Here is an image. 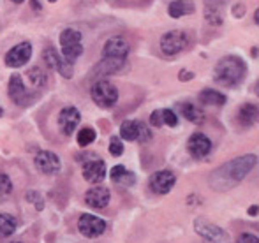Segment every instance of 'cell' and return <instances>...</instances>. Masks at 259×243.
<instances>
[{"label": "cell", "mask_w": 259, "mask_h": 243, "mask_svg": "<svg viewBox=\"0 0 259 243\" xmlns=\"http://www.w3.org/2000/svg\"><path fill=\"white\" fill-rule=\"evenodd\" d=\"M9 97L13 99V103H16L18 106H25L32 101V95L27 92L23 85V79H21L20 74H13L9 79Z\"/></svg>", "instance_id": "obj_12"}, {"label": "cell", "mask_w": 259, "mask_h": 243, "mask_svg": "<svg viewBox=\"0 0 259 243\" xmlns=\"http://www.w3.org/2000/svg\"><path fill=\"white\" fill-rule=\"evenodd\" d=\"M109 199H111V192H109V188H106V187H92L85 194V203L96 210L104 208V206L109 203Z\"/></svg>", "instance_id": "obj_16"}, {"label": "cell", "mask_w": 259, "mask_h": 243, "mask_svg": "<svg viewBox=\"0 0 259 243\" xmlns=\"http://www.w3.org/2000/svg\"><path fill=\"white\" fill-rule=\"evenodd\" d=\"M34 2H39V0H34Z\"/></svg>", "instance_id": "obj_44"}, {"label": "cell", "mask_w": 259, "mask_h": 243, "mask_svg": "<svg viewBox=\"0 0 259 243\" xmlns=\"http://www.w3.org/2000/svg\"><path fill=\"white\" fill-rule=\"evenodd\" d=\"M109 178H111L113 183L122 185V187H131V185L136 182L134 173L127 171L123 166H115V168L111 169V173H109Z\"/></svg>", "instance_id": "obj_20"}, {"label": "cell", "mask_w": 259, "mask_h": 243, "mask_svg": "<svg viewBox=\"0 0 259 243\" xmlns=\"http://www.w3.org/2000/svg\"><path fill=\"white\" fill-rule=\"evenodd\" d=\"M243 13H245V6H243L242 2H238V4H235V6H233V14H235L236 18H242Z\"/></svg>", "instance_id": "obj_36"}, {"label": "cell", "mask_w": 259, "mask_h": 243, "mask_svg": "<svg viewBox=\"0 0 259 243\" xmlns=\"http://www.w3.org/2000/svg\"><path fill=\"white\" fill-rule=\"evenodd\" d=\"M150 123H152L154 127H162V125H164V123H162V115H160V110H155L154 113H152Z\"/></svg>", "instance_id": "obj_34"}, {"label": "cell", "mask_w": 259, "mask_h": 243, "mask_svg": "<svg viewBox=\"0 0 259 243\" xmlns=\"http://www.w3.org/2000/svg\"><path fill=\"white\" fill-rule=\"evenodd\" d=\"M194 229L199 236H203L206 241H210V243H226V240H228V236H226V233L221 229V227L213 226V224L208 222V220H205V219L196 220Z\"/></svg>", "instance_id": "obj_8"}, {"label": "cell", "mask_w": 259, "mask_h": 243, "mask_svg": "<svg viewBox=\"0 0 259 243\" xmlns=\"http://www.w3.org/2000/svg\"><path fill=\"white\" fill-rule=\"evenodd\" d=\"M81 42V32L74 30V28H65L60 34V46H69V44H78Z\"/></svg>", "instance_id": "obj_25"}, {"label": "cell", "mask_w": 259, "mask_h": 243, "mask_svg": "<svg viewBox=\"0 0 259 243\" xmlns=\"http://www.w3.org/2000/svg\"><path fill=\"white\" fill-rule=\"evenodd\" d=\"M120 137L125 141H138V143H147L152 139V132L147 123L140 120H125L120 125Z\"/></svg>", "instance_id": "obj_5"}, {"label": "cell", "mask_w": 259, "mask_h": 243, "mask_svg": "<svg viewBox=\"0 0 259 243\" xmlns=\"http://www.w3.org/2000/svg\"><path fill=\"white\" fill-rule=\"evenodd\" d=\"M42 60H45V64L48 65V69L57 71V65H58V60H60V55L57 53V50L50 46V48H46L45 52H42Z\"/></svg>", "instance_id": "obj_28"}, {"label": "cell", "mask_w": 259, "mask_h": 243, "mask_svg": "<svg viewBox=\"0 0 259 243\" xmlns=\"http://www.w3.org/2000/svg\"><path fill=\"white\" fill-rule=\"evenodd\" d=\"M96 137H97L96 130L90 129V127H83L78 132V144L79 147H89V144H92L96 141Z\"/></svg>", "instance_id": "obj_27"}, {"label": "cell", "mask_w": 259, "mask_h": 243, "mask_svg": "<svg viewBox=\"0 0 259 243\" xmlns=\"http://www.w3.org/2000/svg\"><path fill=\"white\" fill-rule=\"evenodd\" d=\"M35 166L41 173L45 175H55L60 171V159L53 154V152L42 150L35 155Z\"/></svg>", "instance_id": "obj_15"}, {"label": "cell", "mask_w": 259, "mask_h": 243, "mask_svg": "<svg viewBox=\"0 0 259 243\" xmlns=\"http://www.w3.org/2000/svg\"><path fill=\"white\" fill-rule=\"evenodd\" d=\"M245 74H247L245 62L236 55H228L217 62L213 71V79L222 86H236L243 81Z\"/></svg>", "instance_id": "obj_2"}, {"label": "cell", "mask_w": 259, "mask_h": 243, "mask_svg": "<svg viewBox=\"0 0 259 243\" xmlns=\"http://www.w3.org/2000/svg\"><path fill=\"white\" fill-rule=\"evenodd\" d=\"M196 11V6L192 0H173V2L167 6V14L171 18H182L192 14Z\"/></svg>", "instance_id": "obj_18"}, {"label": "cell", "mask_w": 259, "mask_h": 243, "mask_svg": "<svg viewBox=\"0 0 259 243\" xmlns=\"http://www.w3.org/2000/svg\"><path fill=\"white\" fill-rule=\"evenodd\" d=\"M90 93H92L94 103L99 108H104V110L113 108L116 104V101H118V90H116V86L113 85L111 81H108V79H97L92 85Z\"/></svg>", "instance_id": "obj_3"}, {"label": "cell", "mask_w": 259, "mask_h": 243, "mask_svg": "<svg viewBox=\"0 0 259 243\" xmlns=\"http://www.w3.org/2000/svg\"><path fill=\"white\" fill-rule=\"evenodd\" d=\"M83 178L89 183H101L106 178V162L101 159H92L83 164Z\"/></svg>", "instance_id": "obj_13"}, {"label": "cell", "mask_w": 259, "mask_h": 243, "mask_svg": "<svg viewBox=\"0 0 259 243\" xmlns=\"http://www.w3.org/2000/svg\"><path fill=\"white\" fill-rule=\"evenodd\" d=\"M13 243H20V241H13Z\"/></svg>", "instance_id": "obj_42"}, {"label": "cell", "mask_w": 259, "mask_h": 243, "mask_svg": "<svg viewBox=\"0 0 259 243\" xmlns=\"http://www.w3.org/2000/svg\"><path fill=\"white\" fill-rule=\"evenodd\" d=\"M256 162H257V157L254 154L233 159V161L222 164L219 169H215V171L211 173L208 183H210V187L213 188V190H219V192L229 190V188L238 185L247 175H249L250 169L256 166Z\"/></svg>", "instance_id": "obj_1"}, {"label": "cell", "mask_w": 259, "mask_h": 243, "mask_svg": "<svg viewBox=\"0 0 259 243\" xmlns=\"http://www.w3.org/2000/svg\"><path fill=\"white\" fill-rule=\"evenodd\" d=\"M192 78H194V74H192V72H189V71H185V69L180 72V79H182V81H189V79H192Z\"/></svg>", "instance_id": "obj_37"}, {"label": "cell", "mask_w": 259, "mask_h": 243, "mask_svg": "<svg viewBox=\"0 0 259 243\" xmlns=\"http://www.w3.org/2000/svg\"><path fill=\"white\" fill-rule=\"evenodd\" d=\"M28 76V81L34 88H41V86L46 85V74L42 72L41 67H32L30 71L27 72Z\"/></svg>", "instance_id": "obj_26"}, {"label": "cell", "mask_w": 259, "mask_h": 243, "mask_svg": "<svg viewBox=\"0 0 259 243\" xmlns=\"http://www.w3.org/2000/svg\"><path fill=\"white\" fill-rule=\"evenodd\" d=\"M129 42L123 37H111L103 46V59H122L125 60L129 55Z\"/></svg>", "instance_id": "obj_9"}, {"label": "cell", "mask_w": 259, "mask_h": 243, "mask_svg": "<svg viewBox=\"0 0 259 243\" xmlns=\"http://www.w3.org/2000/svg\"><path fill=\"white\" fill-rule=\"evenodd\" d=\"M257 117H259L257 106H256V104L247 103V104H243V106L240 108V111H238V123L242 127H247V129H249V127L256 125Z\"/></svg>", "instance_id": "obj_19"}, {"label": "cell", "mask_w": 259, "mask_h": 243, "mask_svg": "<svg viewBox=\"0 0 259 243\" xmlns=\"http://www.w3.org/2000/svg\"><path fill=\"white\" fill-rule=\"evenodd\" d=\"M13 192V183H11L9 176L0 175V198H6Z\"/></svg>", "instance_id": "obj_32"}, {"label": "cell", "mask_w": 259, "mask_h": 243, "mask_svg": "<svg viewBox=\"0 0 259 243\" xmlns=\"http://www.w3.org/2000/svg\"><path fill=\"white\" fill-rule=\"evenodd\" d=\"M160 115H162V123H164V125H169V127H177L178 125V117L171 110H160Z\"/></svg>", "instance_id": "obj_33"}, {"label": "cell", "mask_w": 259, "mask_h": 243, "mask_svg": "<svg viewBox=\"0 0 259 243\" xmlns=\"http://www.w3.org/2000/svg\"><path fill=\"white\" fill-rule=\"evenodd\" d=\"M187 150L191 152V155H192V157H196V159L206 157V155L211 152V141L208 139L205 134L196 132V134H192V136L189 137Z\"/></svg>", "instance_id": "obj_14"}, {"label": "cell", "mask_w": 259, "mask_h": 243, "mask_svg": "<svg viewBox=\"0 0 259 243\" xmlns=\"http://www.w3.org/2000/svg\"><path fill=\"white\" fill-rule=\"evenodd\" d=\"M122 59H103L96 67L92 69V76L94 78H103V76H108V74H115L122 69L123 65Z\"/></svg>", "instance_id": "obj_17"}, {"label": "cell", "mask_w": 259, "mask_h": 243, "mask_svg": "<svg viewBox=\"0 0 259 243\" xmlns=\"http://www.w3.org/2000/svg\"><path fill=\"white\" fill-rule=\"evenodd\" d=\"M13 2H14V4H23L25 0H13Z\"/></svg>", "instance_id": "obj_40"}, {"label": "cell", "mask_w": 259, "mask_h": 243, "mask_svg": "<svg viewBox=\"0 0 259 243\" xmlns=\"http://www.w3.org/2000/svg\"><path fill=\"white\" fill-rule=\"evenodd\" d=\"M109 154L115 155V157H120V155L123 154V144L122 141H120V137L113 136L111 141H109Z\"/></svg>", "instance_id": "obj_31"}, {"label": "cell", "mask_w": 259, "mask_h": 243, "mask_svg": "<svg viewBox=\"0 0 259 243\" xmlns=\"http://www.w3.org/2000/svg\"><path fill=\"white\" fill-rule=\"evenodd\" d=\"M0 115H2V110H0Z\"/></svg>", "instance_id": "obj_43"}, {"label": "cell", "mask_w": 259, "mask_h": 243, "mask_svg": "<svg viewBox=\"0 0 259 243\" xmlns=\"http://www.w3.org/2000/svg\"><path fill=\"white\" fill-rule=\"evenodd\" d=\"M79 122H81V115H79V111L74 106L64 108L60 111V115H58V127H60V130L65 136H71Z\"/></svg>", "instance_id": "obj_11"}, {"label": "cell", "mask_w": 259, "mask_h": 243, "mask_svg": "<svg viewBox=\"0 0 259 243\" xmlns=\"http://www.w3.org/2000/svg\"><path fill=\"white\" fill-rule=\"evenodd\" d=\"M175 183H177V176H175V173L167 171V169L157 171L150 176V188L159 196L167 194L175 187Z\"/></svg>", "instance_id": "obj_10"}, {"label": "cell", "mask_w": 259, "mask_h": 243, "mask_svg": "<svg viewBox=\"0 0 259 243\" xmlns=\"http://www.w3.org/2000/svg\"><path fill=\"white\" fill-rule=\"evenodd\" d=\"M199 103L201 104H208V106H222V104L226 103V95L221 92H217V90H203V92H199Z\"/></svg>", "instance_id": "obj_22"}, {"label": "cell", "mask_w": 259, "mask_h": 243, "mask_svg": "<svg viewBox=\"0 0 259 243\" xmlns=\"http://www.w3.org/2000/svg\"><path fill=\"white\" fill-rule=\"evenodd\" d=\"M249 213H250V215H252V217H256V213H257V206H250V208H249Z\"/></svg>", "instance_id": "obj_38"}, {"label": "cell", "mask_w": 259, "mask_h": 243, "mask_svg": "<svg viewBox=\"0 0 259 243\" xmlns=\"http://www.w3.org/2000/svg\"><path fill=\"white\" fill-rule=\"evenodd\" d=\"M180 111H182V117H185L191 123L201 125V123L205 122V113H203V110L198 106H194V104H191V103L182 104Z\"/></svg>", "instance_id": "obj_21"}, {"label": "cell", "mask_w": 259, "mask_h": 243, "mask_svg": "<svg viewBox=\"0 0 259 243\" xmlns=\"http://www.w3.org/2000/svg\"><path fill=\"white\" fill-rule=\"evenodd\" d=\"M57 71L67 79H71L72 74H74V67H72V64H71V62H67L65 59H62V57H60V60H58Z\"/></svg>", "instance_id": "obj_30"}, {"label": "cell", "mask_w": 259, "mask_h": 243, "mask_svg": "<svg viewBox=\"0 0 259 243\" xmlns=\"http://www.w3.org/2000/svg\"><path fill=\"white\" fill-rule=\"evenodd\" d=\"M83 2H85V4H96L97 0H83Z\"/></svg>", "instance_id": "obj_39"}, {"label": "cell", "mask_w": 259, "mask_h": 243, "mask_svg": "<svg viewBox=\"0 0 259 243\" xmlns=\"http://www.w3.org/2000/svg\"><path fill=\"white\" fill-rule=\"evenodd\" d=\"M48 2H57V0H48Z\"/></svg>", "instance_id": "obj_41"}, {"label": "cell", "mask_w": 259, "mask_h": 243, "mask_svg": "<svg viewBox=\"0 0 259 243\" xmlns=\"http://www.w3.org/2000/svg\"><path fill=\"white\" fill-rule=\"evenodd\" d=\"M229 2H231V0H205V11L224 14L226 6H228Z\"/></svg>", "instance_id": "obj_29"}, {"label": "cell", "mask_w": 259, "mask_h": 243, "mask_svg": "<svg viewBox=\"0 0 259 243\" xmlns=\"http://www.w3.org/2000/svg\"><path fill=\"white\" fill-rule=\"evenodd\" d=\"M78 227H79V233L87 238H97L106 231V222L103 219L96 215H81L78 220Z\"/></svg>", "instance_id": "obj_6"}, {"label": "cell", "mask_w": 259, "mask_h": 243, "mask_svg": "<svg viewBox=\"0 0 259 243\" xmlns=\"http://www.w3.org/2000/svg\"><path fill=\"white\" fill-rule=\"evenodd\" d=\"M238 243H259V240H257V236H254V234L245 233L238 238Z\"/></svg>", "instance_id": "obj_35"}, {"label": "cell", "mask_w": 259, "mask_h": 243, "mask_svg": "<svg viewBox=\"0 0 259 243\" xmlns=\"http://www.w3.org/2000/svg\"><path fill=\"white\" fill-rule=\"evenodd\" d=\"M189 34L184 30H171L160 37V50L166 57H175L189 48Z\"/></svg>", "instance_id": "obj_4"}, {"label": "cell", "mask_w": 259, "mask_h": 243, "mask_svg": "<svg viewBox=\"0 0 259 243\" xmlns=\"http://www.w3.org/2000/svg\"><path fill=\"white\" fill-rule=\"evenodd\" d=\"M16 229V219L7 213H0V236H11Z\"/></svg>", "instance_id": "obj_23"}, {"label": "cell", "mask_w": 259, "mask_h": 243, "mask_svg": "<svg viewBox=\"0 0 259 243\" xmlns=\"http://www.w3.org/2000/svg\"><path fill=\"white\" fill-rule=\"evenodd\" d=\"M30 57H32V44L27 41H23L7 52L6 65H9V67H13V69H18V67H21V65L27 64V62L30 60Z\"/></svg>", "instance_id": "obj_7"}, {"label": "cell", "mask_w": 259, "mask_h": 243, "mask_svg": "<svg viewBox=\"0 0 259 243\" xmlns=\"http://www.w3.org/2000/svg\"><path fill=\"white\" fill-rule=\"evenodd\" d=\"M83 55V46L81 42H78V44H69V46H62V59H65L67 62H71V64H74V60L78 59V57Z\"/></svg>", "instance_id": "obj_24"}]
</instances>
